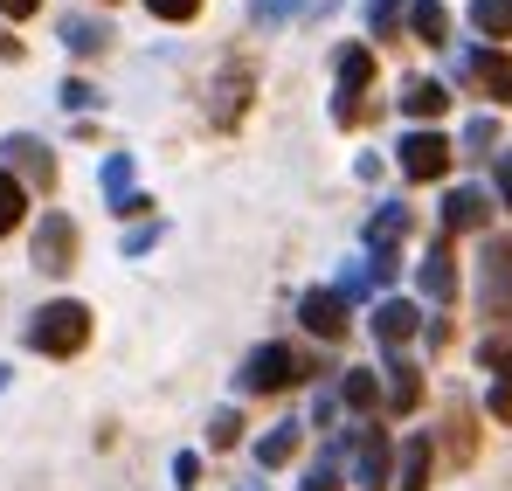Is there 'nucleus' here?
<instances>
[{
    "label": "nucleus",
    "instance_id": "f257e3e1",
    "mask_svg": "<svg viewBox=\"0 0 512 491\" xmlns=\"http://www.w3.org/2000/svg\"><path fill=\"white\" fill-rule=\"evenodd\" d=\"M21 339H28V353L70 360V353H84V346H90V305H77V298H56V305H42V312L21 326Z\"/></svg>",
    "mask_w": 512,
    "mask_h": 491
},
{
    "label": "nucleus",
    "instance_id": "f03ea898",
    "mask_svg": "<svg viewBox=\"0 0 512 491\" xmlns=\"http://www.w3.org/2000/svg\"><path fill=\"white\" fill-rule=\"evenodd\" d=\"M298 381H305V360H298L284 339L250 346V360L236 367V388H243V395H277V388H298Z\"/></svg>",
    "mask_w": 512,
    "mask_h": 491
},
{
    "label": "nucleus",
    "instance_id": "7ed1b4c3",
    "mask_svg": "<svg viewBox=\"0 0 512 491\" xmlns=\"http://www.w3.org/2000/svg\"><path fill=\"white\" fill-rule=\"evenodd\" d=\"M450 77L471 83V90H478V97H492V104H512V56L485 49V42H464V49L450 56Z\"/></svg>",
    "mask_w": 512,
    "mask_h": 491
},
{
    "label": "nucleus",
    "instance_id": "20e7f679",
    "mask_svg": "<svg viewBox=\"0 0 512 491\" xmlns=\"http://www.w3.org/2000/svg\"><path fill=\"white\" fill-rule=\"evenodd\" d=\"M478 312L485 319L512 312V236H485L478 243Z\"/></svg>",
    "mask_w": 512,
    "mask_h": 491
},
{
    "label": "nucleus",
    "instance_id": "39448f33",
    "mask_svg": "<svg viewBox=\"0 0 512 491\" xmlns=\"http://www.w3.org/2000/svg\"><path fill=\"white\" fill-rule=\"evenodd\" d=\"M333 77H340V97H333V125H360V118H367L360 90L374 83V49H367V42H340V56H333Z\"/></svg>",
    "mask_w": 512,
    "mask_h": 491
},
{
    "label": "nucleus",
    "instance_id": "423d86ee",
    "mask_svg": "<svg viewBox=\"0 0 512 491\" xmlns=\"http://www.w3.org/2000/svg\"><path fill=\"white\" fill-rule=\"evenodd\" d=\"M28 256H35V270H42V277H70V263H77V222H70L63 208H49V215L35 222Z\"/></svg>",
    "mask_w": 512,
    "mask_h": 491
},
{
    "label": "nucleus",
    "instance_id": "0eeeda50",
    "mask_svg": "<svg viewBox=\"0 0 512 491\" xmlns=\"http://www.w3.org/2000/svg\"><path fill=\"white\" fill-rule=\"evenodd\" d=\"M457 160V146L443 139V132H402V146H395V166H402V180H443Z\"/></svg>",
    "mask_w": 512,
    "mask_h": 491
},
{
    "label": "nucleus",
    "instance_id": "6e6552de",
    "mask_svg": "<svg viewBox=\"0 0 512 491\" xmlns=\"http://www.w3.org/2000/svg\"><path fill=\"white\" fill-rule=\"evenodd\" d=\"M0 153H7L0 166H7V173H14L21 187H42V194L56 187V153H49V146H42L35 132H14V139H7Z\"/></svg>",
    "mask_w": 512,
    "mask_h": 491
},
{
    "label": "nucleus",
    "instance_id": "1a4fd4ad",
    "mask_svg": "<svg viewBox=\"0 0 512 491\" xmlns=\"http://www.w3.org/2000/svg\"><path fill=\"white\" fill-rule=\"evenodd\" d=\"M353 485L360 491H388L395 485V450H388L381 429H360V436H353Z\"/></svg>",
    "mask_w": 512,
    "mask_h": 491
},
{
    "label": "nucleus",
    "instance_id": "9d476101",
    "mask_svg": "<svg viewBox=\"0 0 512 491\" xmlns=\"http://www.w3.org/2000/svg\"><path fill=\"white\" fill-rule=\"evenodd\" d=\"M367 326H374V339H381V353H402V346L423 332V305H416V298H381Z\"/></svg>",
    "mask_w": 512,
    "mask_h": 491
},
{
    "label": "nucleus",
    "instance_id": "9b49d317",
    "mask_svg": "<svg viewBox=\"0 0 512 491\" xmlns=\"http://www.w3.org/2000/svg\"><path fill=\"white\" fill-rule=\"evenodd\" d=\"M346 312H353V305H346L333 284H319V291H305V298H298V319H305L312 339H346V326H353Z\"/></svg>",
    "mask_w": 512,
    "mask_h": 491
},
{
    "label": "nucleus",
    "instance_id": "f8f14e48",
    "mask_svg": "<svg viewBox=\"0 0 512 491\" xmlns=\"http://www.w3.org/2000/svg\"><path fill=\"white\" fill-rule=\"evenodd\" d=\"M409 229H416V215H409L402 201H381V208L367 215V256H395V249L409 243Z\"/></svg>",
    "mask_w": 512,
    "mask_h": 491
},
{
    "label": "nucleus",
    "instance_id": "ddd939ff",
    "mask_svg": "<svg viewBox=\"0 0 512 491\" xmlns=\"http://www.w3.org/2000/svg\"><path fill=\"white\" fill-rule=\"evenodd\" d=\"M443 229H492V187H450L443 194Z\"/></svg>",
    "mask_w": 512,
    "mask_h": 491
},
{
    "label": "nucleus",
    "instance_id": "4468645a",
    "mask_svg": "<svg viewBox=\"0 0 512 491\" xmlns=\"http://www.w3.org/2000/svg\"><path fill=\"white\" fill-rule=\"evenodd\" d=\"M416 284H423V298H429V305H457V256H450V243H436V249L423 256Z\"/></svg>",
    "mask_w": 512,
    "mask_h": 491
},
{
    "label": "nucleus",
    "instance_id": "2eb2a0df",
    "mask_svg": "<svg viewBox=\"0 0 512 491\" xmlns=\"http://www.w3.org/2000/svg\"><path fill=\"white\" fill-rule=\"evenodd\" d=\"M381 374H388V381H381V402H388L395 415H409L416 402H423V367H409L402 353H388V367H381Z\"/></svg>",
    "mask_w": 512,
    "mask_h": 491
},
{
    "label": "nucleus",
    "instance_id": "dca6fc26",
    "mask_svg": "<svg viewBox=\"0 0 512 491\" xmlns=\"http://www.w3.org/2000/svg\"><path fill=\"white\" fill-rule=\"evenodd\" d=\"M56 35H63V49H70V56H104V49L118 42V35H111V21H97V14H63V28H56Z\"/></svg>",
    "mask_w": 512,
    "mask_h": 491
},
{
    "label": "nucleus",
    "instance_id": "f3484780",
    "mask_svg": "<svg viewBox=\"0 0 512 491\" xmlns=\"http://www.w3.org/2000/svg\"><path fill=\"white\" fill-rule=\"evenodd\" d=\"M429 464H436V443L429 436H409L402 457H395V485L388 491H429Z\"/></svg>",
    "mask_w": 512,
    "mask_h": 491
},
{
    "label": "nucleus",
    "instance_id": "a211bd4d",
    "mask_svg": "<svg viewBox=\"0 0 512 491\" xmlns=\"http://www.w3.org/2000/svg\"><path fill=\"white\" fill-rule=\"evenodd\" d=\"M450 111V90L436 77H409L402 83V118H416V125H429V118H443Z\"/></svg>",
    "mask_w": 512,
    "mask_h": 491
},
{
    "label": "nucleus",
    "instance_id": "6ab92c4d",
    "mask_svg": "<svg viewBox=\"0 0 512 491\" xmlns=\"http://www.w3.org/2000/svg\"><path fill=\"white\" fill-rule=\"evenodd\" d=\"M409 35L429 42V49H450V14H443V0H409Z\"/></svg>",
    "mask_w": 512,
    "mask_h": 491
},
{
    "label": "nucleus",
    "instance_id": "aec40b11",
    "mask_svg": "<svg viewBox=\"0 0 512 491\" xmlns=\"http://www.w3.org/2000/svg\"><path fill=\"white\" fill-rule=\"evenodd\" d=\"M298 443H305V422L291 415V422H277V429L256 443V464H263V471H277V464H291V457H298Z\"/></svg>",
    "mask_w": 512,
    "mask_h": 491
},
{
    "label": "nucleus",
    "instance_id": "412c9836",
    "mask_svg": "<svg viewBox=\"0 0 512 491\" xmlns=\"http://www.w3.org/2000/svg\"><path fill=\"white\" fill-rule=\"evenodd\" d=\"M464 21L492 42H512V0H464Z\"/></svg>",
    "mask_w": 512,
    "mask_h": 491
},
{
    "label": "nucleus",
    "instance_id": "4be33fe9",
    "mask_svg": "<svg viewBox=\"0 0 512 491\" xmlns=\"http://www.w3.org/2000/svg\"><path fill=\"white\" fill-rule=\"evenodd\" d=\"M340 402L353 415H374V409H381V381H374V367H346V374H340Z\"/></svg>",
    "mask_w": 512,
    "mask_h": 491
},
{
    "label": "nucleus",
    "instance_id": "5701e85b",
    "mask_svg": "<svg viewBox=\"0 0 512 491\" xmlns=\"http://www.w3.org/2000/svg\"><path fill=\"white\" fill-rule=\"evenodd\" d=\"M215 97H222V104H215V125H236L243 104H250V70H229V77L215 83Z\"/></svg>",
    "mask_w": 512,
    "mask_h": 491
},
{
    "label": "nucleus",
    "instance_id": "b1692460",
    "mask_svg": "<svg viewBox=\"0 0 512 491\" xmlns=\"http://www.w3.org/2000/svg\"><path fill=\"white\" fill-rule=\"evenodd\" d=\"M21 222H28V187H21V180L0 166V236H14Z\"/></svg>",
    "mask_w": 512,
    "mask_h": 491
},
{
    "label": "nucleus",
    "instance_id": "393cba45",
    "mask_svg": "<svg viewBox=\"0 0 512 491\" xmlns=\"http://www.w3.org/2000/svg\"><path fill=\"white\" fill-rule=\"evenodd\" d=\"M367 7V28H374V42H395L402 35V14H409V0H360Z\"/></svg>",
    "mask_w": 512,
    "mask_h": 491
},
{
    "label": "nucleus",
    "instance_id": "a878e982",
    "mask_svg": "<svg viewBox=\"0 0 512 491\" xmlns=\"http://www.w3.org/2000/svg\"><path fill=\"white\" fill-rule=\"evenodd\" d=\"M457 146H464V153H492V146H499V118H492V111H478V118H464V132H457Z\"/></svg>",
    "mask_w": 512,
    "mask_h": 491
},
{
    "label": "nucleus",
    "instance_id": "bb28decb",
    "mask_svg": "<svg viewBox=\"0 0 512 491\" xmlns=\"http://www.w3.org/2000/svg\"><path fill=\"white\" fill-rule=\"evenodd\" d=\"M125 194H139V187H132V153H111V160H104V201L118 208Z\"/></svg>",
    "mask_w": 512,
    "mask_h": 491
},
{
    "label": "nucleus",
    "instance_id": "cd10ccee",
    "mask_svg": "<svg viewBox=\"0 0 512 491\" xmlns=\"http://www.w3.org/2000/svg\"><path fill=\"white\" fill-rule=\"evenodd\" d=\"M374 284H381V277H374V263H367V256H360V263H346V270H340V284H333V291H340L346 305H360V298H367V291H374Z\"/></svg>",
    "mask_w": 512,
    "mask_h": 491
},
{
    "label": "nucleus",
    "instance_id": "c85d7f7f",
    "mask_svg": "<svg viewBox=\"0 0 512 491\" xmlns=\"http://www.w3.org/2000/svg\"><path fill=\"white\" fill-rule=\"evenodd\" d=\"M298 7H305V0H250V21L256 28H284Z\"/></svg>",
    "mask_w": 512,
    "mask_h": 491
},
{
    "label": "nucleus",
    "instance_id": "c756f323",
    "mask_svg": "<svg viewBox=\"0 0 512 491\" xmlns=\"http://www.w3.org/2000/svg\"><path fill=\"white\" fill-rule=\"evenodd\" d=\"M333 464H340V443H333V450L305 471V485H298V491H340V471H333Z\"/></svg>",
    "mask_w": 512,
    "mask_h": 491
},
{
    "label": "nucleus",
    "instance_id": "7c9ffc66",
    "mask_svg": "<svg viewBox=\"0 0 512 491\" xmlns=\"http://www.w3.org/2000/svg\"><path fill=\"white\" fill-rule=\"evenodd\" d=\"M236 436H243V415H236V409H215V415H208V443H215V450H229Z\"/></svg>",
    "mask_w": 512,
    "mask_h": 491
},
{
    "label": "nucleus",
    "instance_id": "2f4dec72",
    "mask_svg": "<svg viewBox=\"0 0 512 491\" xmlns=\"http://www.w3.org/2000/svg\"><path fill=\"white\" fill-rule=\"evenodd\" d=\"M56 97H63V111H97V104H104V97H97V90H90L84 77H70L63 90H56Z\"/></svg>",
    "mask_w": 512,
    "mask_h": 491
},
{
    "label": "nucleus",
    "instance_id": "473e14b6",
    "mask_svg": "<svg viewBox=\"0 0 512 491\" xmlns=\"http://www.w3.org/2000/svg\"><path fill=\"white\" fill-rule=\"evenodd\" d=\"M146 14H153V21H194L201 0H146Z\"/></svg>",
    "mask_w": 512,
    "mask_h": 491
},
{
    "label": "nucleus",
    "instance_id": "72a5a7b5",
    "mask_svg": "<svg viewBox=\"0 0 512 491\" xmlns=\"http://www.w3.org/2000/svg\"><path fill=\"white\" fill-rule=\"evenodd\" d=\"M194 478H201V457H194V450H180V457H173V485L194 491Z\"/></svg>",
    "mask_w": 512,
    "mask_h": 491
},
{
    "label": "nucleus",
    "instance_id": "f704fd0d",
    "mask_svg": "<svg viewBox=\"0 0 512 491\" xmlns=\"http://www.w3.org/2000/svg\"><path fill=\"white\" fill-rule=\"evenodd\" d=\"M153 243H160V222H146V229H132V236H125V256H146Z\"/></svg>",
    "mask_w": 512,
    "mask_h": 491
},
{
    "label": "nucleus",
    "instance_id": "c9c22d12",
    "mask_svg": "<svg viewBox=\"0 0 512 491\" xmlns=\"http://www.w3.org/2000/svg\"><path fill=\"white\" fill-rule=\"evenodd\" d=\"M485 409L499 415V422H512V381H499V388H492V395H485Z\"/></svg>",
    "mask_w": 512,
    "mask_h": 491
},
{
    "label": "nucleus",
    "instance_id": "e433bc0d",
    "mask_svg": "<svg viewBox=\"0 0 512 491\" xmlns=\"http://www.w3.org/2000/svg\"><path fill=\"white\" fill-rule=\"evenodd\" d=\"M492 187H499V201H506V208H512V146H506V153H499V173H492Z\"/></svg>",
    "mask_w": 512,
    "mask_h": 491
},
{
    "label": "nucleus",
    "instance_id": "4c0bfd02",
    "mask_svg": "<svg viewBox=\"0 0 512 491\" xmlns=\"http://www.w3.org/2000/svg\"><path fill=\"white\" fill-rule=\"evenodd\" d=\"M0 14L7 21H28V14H42V0H0Z\"/></svg>",
    "mask_w": 512,
    "mask_h": 491
},
{
    "label": "nucleus",
    "instance_id": "58836bf2",
    "mask_svg": "<svg viewBox=\"0 0 512 491\" xmlns=\"http://www.w3.org/2000/svg\"><path fill=\"white\" fill-rule=\"evenodd\" d=\"M0 63H21V42H14L7 28H0Z\"/></svg>",
    "mask_w": 512,
    "mask_h": 491
},
{
    "label": "nucleus",
    "instance_id": "ea45409f",
    "mask_svg": "<svg viewBox=\"0 0 512 491\" xmlns=\"http://www.w3.org/2000/svg\"><path fill=\"white\" fill-rule=\"evenodd\" d=\"M236 491H270V485H236Z\"/></svg>",
    "mask_w": 512,
    "mask_h": 491
},
{
    "label": "nucleus",
    "instance_id": "a19ab883",
    "mask_svg": "<svg viewBox=\"0 0 512 491\" xmlns=\"http://www.w3.org/2000/svg\"><path fill=\"white\" fill-rule=\"evenodd\" d=\"M0 395H7V367H0Z\"/></svg>",
    "mask_w": 512,
    "mask_h": 491
}]
</instances>
